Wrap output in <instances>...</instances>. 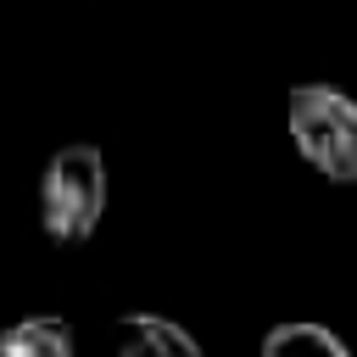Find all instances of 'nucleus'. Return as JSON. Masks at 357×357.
Returning a JSON list of instances; mask_svg holds the SVG:
<instances>
[{
  "mask_svg": "<svg viewBox=\"0 0 357 357\" xmlns=\"http://www.w3.org/2000/svg\"><path fill=\"white\" fill-rule=\"evenodd\" d=\"M106 218L100 145H61L39 173V229L50 245H84Z\"/></svg>",
  "mask_w": 357,
  "mask_h": 357,
  "instance_id": "f257e3e1",
  "label": "nucleus"
},
{
  "mask_svg": "<svg viewBox=\"0 0 357 357\" xmlns=\"http://www.w3.org/2000/svg\"><path fill=\"white\" fill-rule=\"evenodd\" d=\"M290 117V145L296 156L329 178V184H357V100L335 84H296L284 100Z\"/></svg>",
  "mask_w": 357,
  "mask_h": 357,
  "instance_id": "f03ea898",
  "label": "nucleus"
},
{
  "mask_svg": "<svg viewBox=\"0 0 357 357\" xmlns=\"http://www.w3.org/2000/svg\"><path fill=\"white\" fill-rule=\"evenodd\" d=\"M112 351L117 357H206L201 340L162 312H123L112 324Z\"/></svg>",
  "mask_w": 357,
  "mask_h": 357,
  "instance_id": "7ed1b4c3",
  "label": "nucleus"
},
{
  "mask_svg": "<svg viewBox=\"0 0 357 357\" xmlns=\"http://www.w3.org/2000/svg\"><path fill=\"white\" fill-rule=\"evenodd\" d=\"M0 357H78V335L56 312H33L0 329Z\"/></svg>",
  "mask_w": 357,
  "mask_h": 357,
  "instance_id": "20e7f679",
  "label": "nucleus"
},
{
  "mask_svg": "<svg viewBox=\"0 0 357 357\" xmlns=\"http://www.w3.org/2000/svg\"><path fill=\"white\" fill-rule=\"evenodd\" d=\"M262 357H351V351L324 324H273L262 335Z\"/></svg>",
  "mask_w": 357,
  "mask_h": 357,
  "instance_id": "39448f33",
  "label": "nucleus"
}]
</instances>
